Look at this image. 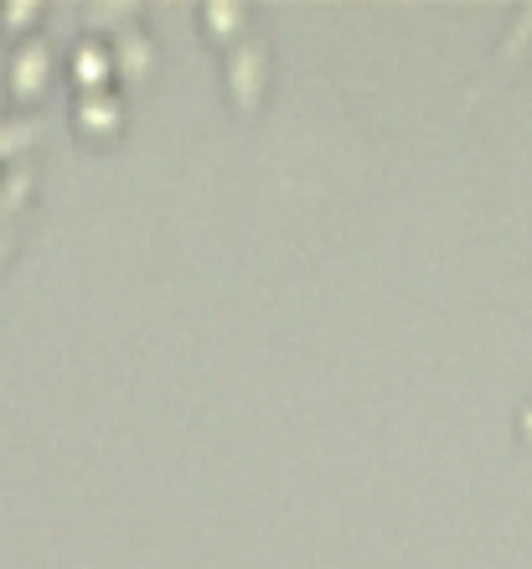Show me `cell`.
I'll use <instances>...</instances> for the list:
<instances>
[{
    "label": "cell",
    "mask_w": 532,
    "mask_h": 569,
    "mask_svg": "<svg viewBox=\"0 0 532 569\" xmlns=\"http://www.w3.org/2000/svg\"><path fill=\"white\" fill-rule=\"evenodd\" d=\"M269 73H274V47H269V37H259V31H243L238 42L222 47V83H228V99H233V109L253 114V109L264 104Z\"/></svg>",
    "instance_id": "6da1fadb"
},
{
    "label": "cell",
    "mask_w": 532,
    "mask_h": 569,
    "mask_svg": "<svg viewBox=\"0 0 532 569\" xmlns=\"http://www.w3.org/2000/svg\"><path fill=\"white\" fill-rule=\"evenodd\" d=\"M6 93L11 99H37V93L52 83V73H58V47H52V37H42V31H27V37H16L11 58H6Z\"/></svg>",
    "instance_id": "7a4b0ae2"
},
{
    "label": "cell",
    "mask_w": 532,
    "mask_h": 569,
    "mask_svg": "<svg viewBox=\"0 0 532 569\" xmlns=\"http://www.w3.org/2000/svg\"><path fill=\"white\" fill-rule=\"evenodd\" d=\"M73 124L83 130V136H93V140L119 136V124H124V99H119L114 89H78Z\"/></svg>",
    "instance_id": "3957f363"
},
{
    "label": "cell",
    "mask_w": 532,
    "mask_h": 569,
    "mask_svg": "<svg viewBox=\"0 0 532 569\" xmlns=\"http://www.w3.org/2000/svg\"><path fill=\"white\" fill-rule=\"evenodd\" d=\"M109 58H114L119 78H145L161 52H155V37H150L140 21H130V27H119L114 37H109Z\"/></svg>",
    "instance_id": "277c9868"
},
{
    "label": "cell",
    "mask_w": 532,
    "mask_h": 569,
    "mask_svg": "<svg viewBox=\"0 0 532 569\" xmlns=\"http://www.w3.org/2000/svg\"><path fill=\"white\" fill-rule=\"evenodd\" d=\"M68 68H73V83H78V89H109V83H114V58H109V37H83V42L73 47Z\"/></svg>",
    "instance_id": "5b68a950"
},
{
    "label": "cell",
    "mask_w": 532,
    "mask_h": 569,
    "mask_svg": "<svg viewBox=\"0 0 532 569\" xmlns=\"http://www.w3.org/2000/svg\"><path fill=\"white\" fill-rule=\"evenodd\" d=\"M42 140V109L0 114V161H27V150Z\"/></svg>",
    "instance_id": "8992f818"
},
{
    "label": "cell",
    "mask_w": 532,
    "mask_h": 569,
    "mask_svg": "<svg viewBox=\"0 0 532 569\" xmlns=\"http://www.w3.org/2000/svg\"><path fill=\"white\" fill-rule=\"evenodd\" d=\"M31 192H37V161L0 166V223H11L21 208H31Z\"/></svg>",
    "instance_id": "52a82bcc"
},
{
    "label": "cell",
    "mask_w": 532,
    "mask_h": 569,
    "mask_svg": "<svg viewBox=\"0 0 532 569\" xmlns=\"http://www.w3.org/2000/svg\"><path fill=\"white\" fill-rule=\"evenodd\" d=\"M528 47H532V6H518L512 21H506V31H502V42H496V52H491V62L506 68V62H518Z\"/></svg>",
    "instance_id": "ba28073f"
},
{
    "label": "cell",
    "mask_w": 532,
    "mask_h": 569,
    "mask_svg": "<svg viewBox=\"0 0 532 569\" xmlns=\"http://www.w3.org/2000/svg\"><path fill=\"white\" fill-rule=\"evenodd\" d=\"M202 27H208L222 47L238 42V37L249 31V6H238V0H228V6H202Z\"/></svg>",
    "instance_id": "9c48e42d"
},
{
    "label": "cell",
    "mask_w": 532,
    "mask_h": 569,
    "mask_svg": "<svg viewBox=\"0 0 532 569\" xmlns=\"http://www.w3.org/2000/svg\"><path fill=\"white\" fill-rule=\"evenodd\" d=\"M0 21H6L11 31L37 27V21H42V6H6V11H0Z\"/></svg>",
    "instance_id": "30bf717a"
},
{
    "label": "cell",
    "mask_w": 532,
    "mask_h": 569,
    "mask_svg": "<svg viewBox=\"0 0 532 569\" xmlns=\"http://www.w3.org/2000/svg\"><path fill=\"white\" fill-rule=\"evenodd\" d=\"M16 254V223H0V264H11Z\"/></svg>",
    "instance_id": "8fae6325"
}]
</instances>
